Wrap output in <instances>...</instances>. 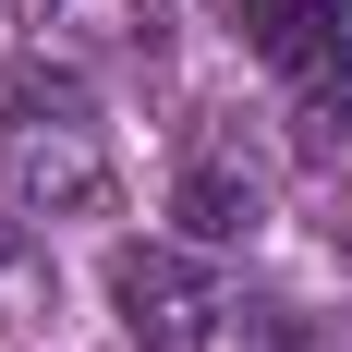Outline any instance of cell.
Segmentation results:
<instances>
[{
    "label": "cell",
    "instance_id": "6da1fadb",
    "mask_svg": "<svg viewBox=\"0 0 352 352\" xmlns=\"http://www.w3.org/2000/svg\"><path fill=\"white\" fill-rule=\"evenodd\" d=\"M0 195L36 219H73V207H109V122L85 98L73 61H12L0 73Z\"/></svg>",
    "mask_w": 352,
    "mask_h": 352
},
{
    "label": "cell",
    "instance_id": "7a4b0ae2",
    "mask_svg": "<svg viewBox=\"0 0 352 352\" xmlns=\"http://www.w3.org/2000/svg\"><path fill=\"white\" fill-rule=\"evenodd\" d=\"M109 316L134 352H207L231 304H219V267L195 243H122L109 255Z\"/></svg>",
    "mask_w": 352,
    "mask_h": 352
},
{
    "label": "cell",
    "instance_id": "3957f363",
    "mask_svg": "<svg viewBox=\"0 0 352 352\" xmlns=\"http://www.w3.org/2000/svg\"><path fill=\"white\" fill-rule=\"evenodd\" d=\"M170 219L195 243H255V231H267V158H255L231 122L195 134L182 146V182H170Z\"/></svg>",
    "mask_w": 352,
    "mask_h": 352
},
{
    "label": "cell",
    "instance_id": "277c9868",
    "mask_svg": "<svg viewBox=\"0 0 352 352\" xmlns=\"http://www.w3.org/2000/svg\"><path fill=\"white\" fill-rule=\"evenodd\" d=\"M243 49L292 85L304 61H328V49H340V12H328V0H243Z\"/></svg>",
    "mask_w": 352,
    "mask_h": 352
},
{
    "label": "cell",
    "instance_id": "5b68a950",
    "mask_svg": "<svg viewBox=\"0 0 352 352\" xmlns=\"http://www.w3.org/2000/svg\"><path fill=\"white\" fill-rule=\"evenodd\" d=\"M36 49H49V61L146 49V0H36Z\"/></svg>",
    "mask_w": 352,
    "mask_h": 352
},
{
    "label": "cell",
    "instance_id": "8992f818",
    "mask_svg": "<svg viewBox=\"0 0 352 352\" xmlns=\"http://www.w3.org/2000/svg\"><path fill=\"white\" fill-rule=\"evenodd\" d=\"M61 316V267L36 219H0V328H49Z\"/></svg>",
    "mask_w": 352,
    "mask_h": 352
},
{
    "label": "cell",
    "instance_id": "52a82bcc",
    "mask_svg": "<svg viewBox=\"0 0 352 352\" xmlns=\"http://www.w3.org/2000/svg\"><path fill=\"white\" fill-rule=\"evenodd\" d=\"M243 352H328V328L304 316V304H267V316L243 328Z\"/></svg>",
    "mask_w": 352,
    "mask_h": 352
},
{
    "label": "cell",
    "instance_id": "ba28073f",
    "mask_svg": "<svg viewBox=\"0 0 352 352\" xmlns=\"http://www.w3.org/2000/svg\"><path fill=\"white\" fill-rule=\"evenodd\" d=\"M328 12H352V0H328Z\"/></svg>",
    "mask_w": 352,
    "mask_h": 352
}]
</instances>
